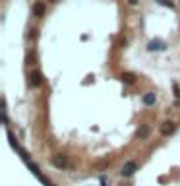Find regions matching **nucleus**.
Instances as JSON below:
<instances>
[{
	"label": "nucleus",
	"instance_id": "obj_1",
	"mask_svg": "<svg viewBox=\"0 0 180 186\" xmlns=\"http://www.w3.org/2000/svg\"><path fill=\"white\" fill-rule=\"evenodd\" d=\"M52 165H54L56 169H70V167H72L70 161L66 159V155H54V157H52Z\"/></svg>",
	"mask_w": 180,
	"mask_h": 186
},
{
	"label": "nucleus",
	"instance_id": "obj_2",
	"mask_svg": "<svg viewBox=\"0 0 180 186\" xmlns=\"http://www.w3.org/2000/svg\"><path fill=\"white\" fill-rule=\"evenodd\" d=\"M136 171H138V163L136 161H128V163H124V167H122V176H132Z\"/></svg>",
	"mask_w": 180,
	"mask_h": 186
},
{
	"label": "nucleus",
	"instance_id": "obj_3",
	"mask_svg": "<svg viewBox=\"0 0 180 186\" xmlns=\"http://www.w3.org/2000/svg\"><path fill=\"white\" fill-rule=\"evenodd\" d=\"M167 49V43H163V41H159V39H153V41H149L147 43V51H165Z\"/></svg>",
	"mask_w": 180,
	"mask_h": 186
},
{
	"label": "nucleus",
	"instance_id": "obj_4",
	"mask_svg": "<svg viewBox=\"0 0 180 186\" xmlns=\"http://www.w3.org/2000/svg\"><path fill=\"white\" fill-rule=\"evenodd\" d=\"M174 130H176V124L172 122V120H167V122L161 124V134H163V136H170Z\"/></svg>",
	"mask_w": 180,
	"mask_h": 186
},
{
	"label": "nucleus",
	"instance_id": "obj_5",
	"mask_svg": "<svg viewBox=\"0 0 180 186\" xmlns=\"http://www.w3.org/2000/svg\"><path fill=\"white\" fill-rule=\"evenodd\" d=\"M29 83H31V87H39V85L43 83V76L39 72H33L29 76Z\"/></svg>",
	"mask_w": 180,
	"mask_h": 186
},
{
	"label": "nucleus",
	"instance_id": "obj_6",
	"mask_svg": "<svg viewBox=\"0 0 180 186\" xmlns=\"http://www.w3.org/2000/svg\"><path fill=\"white\" fill-rule=\"evenodd\" d=\"M155 101H157V95H155V93H145V95H143V105L151 107V105H155Z\"/></svg>",
	"mask_w": 180,
	"mask_h": 186
},
{
	"label": "nucleus",
	"instance_id": "obj_7",
	"mask_svg": "<svg viewBox=\"0 0 180 186\" xmlns=\"http://www.w3.org/2000/svg\"><path fill=\"white\" fill-rule=\"evenodd\" d=\"M33 14H35L37 18H41L43 14H45V4H43V2H37V4L33 6Z\"/></svg>",
	"mask_w": 180,
	"mask_h": 186
},
{
	"label": "nucleus",
	"instance_id": "obj_8",
	"mask_svg": "<svg viewBox=\"0 0 180 186\" xmlns=\"http://www.w3.org/2000/svg\"><path fill=\"white\" fill-rule=\"evenodd\" d=\"M149 132H151V128H149V126H141L140 130H138V136H140V138H147Z\"/></svg>",
	"mask_w": 180,
	"mask_h": 186
},
{
	"label": "nucleus",
	"instance_id": "obj_9",
	"mask_svg": "<svg viewBox=\"0 0 180 186\" xmlns=\"http://www.w3.org/2000/svg\"><path fill=\"white\" fill-rule=\"evenodd\" d=\"M122 82H126V83H134V74H122Z\"/></svg>",
	"mask_w": 180,
	"mask_h": 186
},
{
	"label": "nucleus",
	"instance_id": "obj_10",
	"mask_svg": "<svg viewBox=\"0 0 180 186\" xmlns=\"http://www.w3.org/2000/svg\"><path fill=\"white\" fill-rule=\"evenodd\" d=\"M157 2H159L161 6H167V8H174V4H172L170 0H157Z\"/></svg>",
	"mask_w": 180,
	"mask_h": 186
},
{
	"label": "nucleus",
	"instance_id": "obj_11",
	"mask_svg": "<svg viewBox=\"0 0 180 186\" xmlns=\"http://www.w3.org/2000/svg\"><path fill=\"white\" fill-rule=\"evenodd\" d=\"M174 95L180 97V89H178V83H174Z\"/></svg>",
	"mask_w": 180,
	"mask_h": 186
},
{
	"label": "nucleus",
	"instance_id": "obj_12",
	"mask_svg": "<svg viewBox=\"0 0 180 186\" xmlns=\"http://www.w3.org/2000/svg\"><path fill=\"white\" fill-rule=\"evenodd\" d=\"M138 2H140V0H128V4H130V6H138Z\"/></svg>",
	"mask_w": 180,
	"mask_h": 186
},
{
	"label": "nucleus",
	"instance_id": "obj_13",
	"mask_svg": "<svg viewBox=\"0 0 180 186\" xmlns=\"http://www.w3.org/2000/svg\"><path fill=\"white\" fill-rule=\"evenodd\" d=\"M50 2H56V0H50Z\"/></svg>",
	"mask_w": 180,
	"mask_h": 186
}]
</instances>
